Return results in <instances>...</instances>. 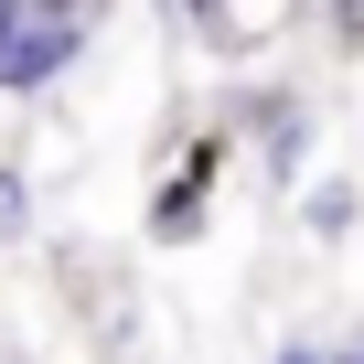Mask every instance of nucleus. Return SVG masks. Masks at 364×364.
Here are the masks:
<instances>
[{
  "instance_id": "4",
  "label": "nucleus",
  "mask_w": 364,
  "mask_h": 364,
  "mask_svg": "<svg viewBox=\"0 0 364 364\" xmlns=\"http://www.w3.org/2000/svg\"><path fill=\"white\" fill-rule=\"evenodd\" d=\"M268 364H343V353H321V343H279Z\"/></svg>"
},
{
  "instance_id": "2",
  "label": "nucleus",
  "mask_w": 364,
  "mask_h": 364,
  "mask_svg": "<svg viewBox=\"0 0 364 364\" xmlns=\"http://www.w3.org/2000/svg\"><path fill=\"white\" fill-rule=\"evenodd\" d=\"M300 215H311L321 236H343V225H353V193H343V182H311V204H300Z\"/></svg>"
},
{
  "instance_id": "3",
  "label": "nucleus",
  "mask_w": 364,
  "mask_h": 364,
  "mask_svg": "<svg viewBox=\"0 0 364 364\" xmlns=\"http://www.w3.org/2000/svg\"><path fill=\"white\" fill-rule=\"evenodd\" d=\"M22 225H33V182H22V171H0V236H22Z\"/></svg>"
},
{
  "instance_id": "1",
  "label": "nucleus",
  "mask_w": 364,
  "mask_h": 364,
  "mask_svg": "<svg viewBox=\"0 0 364 364\" xmlns=\"http://www.w3.org/2000/svg\"><path fill=\"white\" fill-rule=\"evenodd\" d=\"M75 54H86V22H75V11H33V22H22V43H11V65H0V86L33 97V86H54Z\"/></svg>"
}]
</instances>
